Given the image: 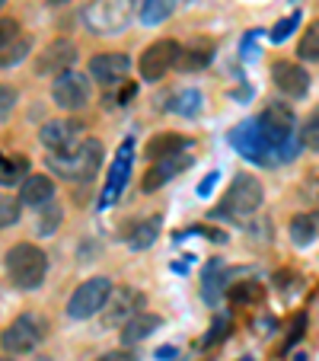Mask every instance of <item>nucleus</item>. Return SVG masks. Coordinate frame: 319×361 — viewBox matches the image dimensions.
<instances>
[{
    "mask_svg": "<svg viewBox=\"0 0 319 361\" xmlns=\"http://www.w3.org/2000/svg\"><path fill=\"white\" fill-rule=\"evenodd\" d=\"M48 272V256L35 243H16L7 250V275L13 288L20 291H35L42 288Z\"/></svg>",
    "mask_w": 319,
    "mask_h": 361,
    "instance_id": "obj_1",
    "label": "nucleus"
},
{
    "mask_svg": "<svg viewBox=\"0 0 319 361\" xmlns=\"http://www.w3.org/2000/svg\"><path fill=\"white\" fill-rule=\"evenodd\" d=\"M262 183H258L252 173H237L233 183L227 185L224 198H220V208L214 212V218H252V214L262 208Z\"/></svg>",
    "mask_w": 319,
    "mask_h": 361,
    "instance_id": "obj_2",
    "label": "nucleus"
},
{
    "mask_svg": "<svg viewBox=\"0 0 319 361\" xmlns=\"http://www.w3.org/2000/svg\"><path fill=\"white\" fill-rule=\"evenodd\" d=\"M102 141H96V137H87V141H80L74 150H68V154H51L48 157V166L58 173V176L64 179H74V183H80V179H89L96 176V170L102 166Z\"/></svg>",
    "mask_w": 319,
    "mask_h": 361,
    "instance_id": "obj_3",
    "label": "nucleus"
},
{
    "mask_svg": "<svg viewBox=\"0 0 319 361\" xmlns=\"http://www.w3.org/2000/svg\"><path fill=\"white\" fill-rule=\"evenodd\" d=\"M135 16V0H89L83 10V23L96 35L122 32Z\"/></svg>",
    "mask_w": 319,
    "mask_h": 361,
    "instance_id": "obj_4",
    "label": "nucleus"
},
{
    "mask_svg": "<svg viewBox=\"0 0 319 361\" xmlns=\"http://www.w3.org/2000/svg\"><path fill=\"white\" fill-rule=\"evenodd\" d=\"M48 323L35 314H23L0 333V345L7 355H29L32 348H39V342L45 339Z\"/></svg>",
    "mask_w": 319,
    "mask_h": 361,
    "instance_id": "obj_5",
    "label": "nucleus"
},
{
    "mask_svg": "<svg viewBox=\"0 0 319 361\" xmlns=\"http://www.w3.org/2000/svg\"><path fill=\"white\" fill-rule=\"evenodd\" d=\"M109 294H112V281L106 275L83 281L68 300V317L70 320H89V317L102 314V307L109 304Z\"/></svg>",
    "mask_w": 319,
    "mask_h": 361,
    "instance_id": "obj_6",
    "label": "nucleus"
},
{
    "mask_svg": "<svg viewBox=\"0 0 319 361\" xmlns=\"http://www.w3.org/2000/svg\"><path fill=\"white\" fill-rule=\"evenodd\" d=\"M179 51H182V45H179L176 39H156V42H150V45L141 51V61H137L141 80H147V83L163 80L166 71L176 68Z\"/></svg>",
    "mask_w": 319,
    "mask_h": 361,
    "instance_id": "obj_7",
    "label": "nucleus"
},
{
    "mask_svg": "<svg viewBox=\"0 0 319 361\" xmlns=\"http://www.w3.org/2000/svg\"><path fill=\"white\" fill-rule=\"evenodd\" d=\"M230 144L237 147V154H243L246 160H252V164H258V166L278 164V160H275V147L265 141L262 128H258V118L237 125V128L230 131Z\"/></svg>",
    "mask_w": 319,
    "mask_h": 361,
    "instance_id": "obj_8",
    "label": "nucleus"
},
{
    "mask_svg": "<svg viewBox=\"0 0 319 361\" xmlns=\"http://www.w3.org/2000/svg\"><path fill=\"white\" fill-rule=\"evenodd\" d=\"M258 128H262L265 141L278 150L287 137L297 135V118H294V109L287 106V102H268V106H265V112L258 116ZM275 160H278V157H275Z\"/></svg>",
    "mask_w": 319,
    "mask_h": 361,
    "instance_id": "obj_9",
    "label": "nucleus"
},
{
    "mask_svg": "<svg viewBox=\"0 0 319 361\" xmlns=\"http://www.w3.org/2000/svg\"><path fill=\"white\" fill-rule=\"evenodd\" d=\"M51 96H55V106L64 112H80L89 102V77L77 74L74 68L64 71V74L55 77L51 83Z\"/></svg>",
    "mask_w": 319,
    "mask_h": 361,
    "instance_id": "obj_10",
    "label": "nucleus"
},
{
    "mask_svg": "<svg viewBox=\"0 0 319 361\" xmlns=\"http://www.w3.org/2000/svg\"><path fill=\"white\" fill-rule=\"evenodd\" d=\"M131 166H135V141H125L115 154V164L109 170V179H106V189H102V198H99V208H112L118 202V195L125 192L131 179Z\"/></svg>",
    "mask_w": 319,
    "mask_h": 361,
    "instance_id": "obj_11",
    "label": "nucleus"
},
{
    "mask_svg": "<svg viewBox=\"0 0 319 361\" xmlns=\"http://www.w3.org/2000/svg\"><path fill=\"white\" fill-rule=\"evenodd\" d=\"M192 164H195V157H192L189 150L154 160V166H150V170L144 173V179H141V189H144V192H156V189H163V185L170 183L173 176H179L182 170H189Z\"/></svg>",
    "mask_w": 319,
    "mask_h": 361,
    "instance_id": "obj_12",
    "label": "nucleus"
},
{
    "mask_svg": "<svg viewBox=\"0 0 319 361\" xmlns=\"http://www.w3.org/2000/svg\"><path fill=\"white\" fill-rule=\"evenodd\" d=\"M141 304H144V298L135 288H112L109 304L102 307V310H106L102 323H106V326H125L135 314H141Z\"/></svg>",
    "mask_w": 319,
    "mask_h": 361,
    "instance_id": "obj_13",
    "label": "nucleus"
},
{
    "mask_svg": "<svg viewBox=\"0 0 319 361\" xmlns=\"http://www.w3.org/2000/svg\"><path fill=\"white\" fill-rule=\"evenodd\" d=\"M80 131L83 125L74 122V118H55V122H45L39 131L42 144H45L48 150H55V154H68V150H74L77 144H80Z\"/></svg>",
    "mask_w": 319,
    "mask_h": 361,
    "instance_id": "obj_14",
    "label": "nucleus"
},
{
    "mask_svg": "<svg viewBox=\"0 0 319 361\" xmlns=\"http://www.w3.org/2000/svg\"><path fill=\"white\" fill-rule=\"evenodd\" d=\"M74 61H77V45H74V42H68V39H58V42H51L45 51H39L35 74L58 77V74H64V71L74 68Z\"/></svg>",
    "mask_w": 319,
    "mask_h": 361,
    "instance_id": "obj_15",
    "label": "nucleus"
},
{
    "mask_svg": "<svg viewBox=\"0 0 319 361\" xmlns=\"http://www.w3.org/2000/svg\"><path fill=\"white\" fill-rule=\"evenodd\" d=\"M272 80H275V87L284 96H291V99H300V96H306V90H310V74L294 61H275Z\"/></svg>",
    "mask_w": 319,
    "mask_h": 361,
    "instance_id": "obj_16",
    "label": "nucleus"
},
{
    "mask_svg": "<svg viewBox=\"0 0 319 361\" xmlns=\"http://www.w3.org/2000/svg\"><path fill=\"white\" fill-rule=\"evenodd\" d=\"M131 68V58L122 51H106V55H93L89 58V74L99 83H118Z\"/></svg>",
    "mask_w": 319,
    "mask_h": 361,
    "instance_id": "obj_17",
    "label": "nucleus"
},
{
    "mask_svg": "<svg viewBox=\"0 0 319 361\" xmlns=\"http://www.w3.org/2000/svg\"><path fill=\"white\" fill-rule=\"evenodd\" d=\"M55 198V179L51 176H26L20 185V202L29 204V208H35L39 212L42 204H48Z\"/></svg>",
    "mask_w": 319,
    "mask_h": 361,
    "instance_id": "obj_18",
    "label": "nucleus"
},
{
    "mask_svg": "<svg viewBox=\"0 0 319 361\" xmlns=\"http://www.w3.org/2000/svg\"><path fill=\"white\" fill-rule=\"evenodd\" d=\"M182 150H192V137L163 131V135H154L147 144H144V157L160 160V157H170V154H182Z\"/></svg>",
    "mask_w": 319,
    "mask_h": 361,
    "instance_id": "obj_19",
    "label": "nucleus"
},
{
    "mask_svg": "<svg viewBox=\"0 0 319 361\" xmlns=\"http://www.w3.org/2000/svg\"><path fill=\"white\" fill-rule=\"evenodd\" d=\"M211 58H214V42L211 39H192L189 45L179 51V68L182 71H201V68H208L211 64Z\"/></svg>",
    "mask_w": 319,
    "mask_h": 361,
    "instance_id": "obj_20",
    "label": "nucleus"
},
{
    "mask_svg": "<svg viewBox=\"0 0 319 361\" xmlns=\"http://www.w3.org/2000/svg\"><path fill=\"white\" fill-rule=\"evenodd\" d=\"M160 317L156 314H135L128 323H125V329H122V342L125 345H137V342H144L150 333H156L160 329Z\"/></svg>",
    "mask_w": 319,
    "mask_h": 361,
    "instance_id": "obj_21",
    "label": "nucleus"
},
{
    "mask_svg": "<svg viewBox=\"0 0 319 361\" xmlns=\"http://www.w3.org/2000/svg\"><path fill=\"white\" fill-rule=\"evenodd\" d=\"M227 298L233 300V304H243V307H252V304H262V298H265V285L262 281H256V279H249V281H237V285L230 288V294Z\"/></svg>",
    "mask_w": 319,
    "mask_h": 361,
    "instance_id": "obj_22",
    "label": "nucleus"
},
{
    "mask_svg": "<svg viewBox=\"0 0 319 361\" xmlns=\"http://www.w3.org/2000/svg\"><path fill=\"white\" fill-rule=\"evenodd\" d=\"M201 102H204V96L198 93V90H179V93L170 99V106H166V109L176 112V116L192 118V116H198V112H201Z\"/></svg>",
    "mask_w": 319,
    "mask_h": 361,
    "instance_id": "obj_23",
    "label": "nucleus"
},
{
    "mask_svg": "<svg viewBox=\"0 0 319 361\" xmlns=\"http://www.w3.org/2000/svg\"><path fill=\"white\" fill-rule=\"evenodd\" d=\"M316 214H297V218L291 221V243L294 246H310L313 240H316Z\"/></svg>",
    "mask_w": 319,
    "mask_h": 361,
    "instance_id": "obj_24",
    "label": "nucleus"
},
{
    "mask_svg": "<svg viewBox=\"0 0 319 361\" xmlns=\"http://www.w3.org/2000/svg\"><path fill=\"white\" fill-rule=\"evenodd\" d=\"M29 176L26 157H0V185H23V179Z\"/></svg>",
    "mask_w": 319,
    "mask_h": 361,
    "instance_id": "obj_25",
    "label": "nucleus"
},
{
    "mask_svg": "<svg viewBox=\"0 0 319 361\" xmlns=\"http://www.w3.org/2000/svg\"><path fill=\"white\" fill-rule=\"evenodd\" d=\"M297 58L300 61H319V20L304 29L297 42Z\"/></svg>",
    "mask_w": 319,
    "mask_h": 361,
    "instance_id": "obj_26",
    "label": "nucleus"
},
{
    "mask_svg": "<svg viewBox=\"0 0 319 361\" xmlns=\"http://www.w3.org/2000/svg\"><path fill=\"white\" fill-rule=\"evenodd\" d=\"M156 237H160V218H147L144 224L135 227L128 243H131V250H147V246H154Z\"/></svg>",
    "mask_w": 319,
    "mask_h": 361,
    "instance_id": "obj_27",
    "label": "nucleus"
},
{
    "mask_svg": "<svg viewBox=\"0 0 319 361\" xmlns=\"http://www.w3.org/2000/svg\"><path fill=\"white\" fill-rule=\"evenodd\" d=\"M61 208L58 204H42L39 208V221H35V231H39V237H51V233L58 231V224H61Z\"/></svg>",
    "mask_w": 319,
    "mask_h": 361,
    "instance_id": "obj_28",
    "label": "nucleus"
},
{
    "mask_svg": "<svg viewBox=\"0 0 319 361\" xmlns=\"http://www.w3.org/2000/svg\"><path fill=\"white\" fill-rule=\"evenodd\" d=\"M173 7H176V0H144L141 4V20L147 23V26L163 23L166 16L173 13Z\"/></svg>",
    "mask_w": 319,
    "mask_h": 361,
    "instance_id": "obj_29",
    "label": "nucleus"
},
{
    "mask_svg": "<svg viewBox=\"0 0 319 361\" xmlns=\"http://www.w3.org/2000/svg\"><path fill=\"white\" fill-rule=\"evenodd\" d=\"M218 272H220V262H211L208 272H204V285H201V298H204V304H211V307H218V300H220Z\"/></svg>",
    "mask_w": 319,
    "mask_h": 361,
    "instance_id": "obj_30",
    "label": "nucleus"
},
{
    "mask_svg": "<svg viewBox=\"0 0 319 361\" xmlns=\"http://www.w3.org/2000/svg\"><path fill=\"white\" fill-rule=\"evenodd\" d=\"M29 48H32V39L20 35V39H16L13 45H7L4 51H0V68H13V64H20L23 58L29 55Z\"/></svg>",
    "mask_w": 319,
    "mask_h": 361,
    "instance_id": "obj_31",
    "label": "nucleus"
},
{
    "mask_svg": "<svg viewBox=\"0 0 319 361\" xmlns=\"http://www.w3.org/2000/svg\"><path fill=\"white\" fill-rule=\"evenodd\" d=\"M300 141H304L306 150H316V154H319V106L310 112V116H306L304 128H300Z\"/></svg>",
    "mask_w": 319,
    "mask_h": 361,
    "instance_id": "obj_32",
    "label": "nucleus"
},
{
    "mask_svg": "<svg viewBox=\"0 0 319 361\" xmlns=\"http://www.w3.org/2000/svg\"><path fill=\"white\" fill-rule=\"evenodd\" d=\"M20 208L23 202H16V198H0V227H10L20 221Z\"/></svg>",
    "mask_w": 319,
    "mask_h": 361,
    "instance_id": "obj_33",
    "label": "nucleus"
},
{
    "mask_svg": "<svg viewBox=\"0 0 319 361\" xmlns=\"http://www.w3.org/2000/svg\"><path fill=\"white\" fill-rule=\"evenodd\" d=\"M300 195H304L306 202L319 204V170H310L304 176V183H300Z\"/></svg>",
    "mask_w": 319,
    "mask_h": 361,
    "instance_id": "obj_34",
    "label": "nucleus"
},
{
    "mask_svg": "<svg viewBox=\"0 0 319 361\" xmlns=\"http://www.w3.org/2000/svg\"><path fill=\"white\" fill-rule=\"evenodd\" d=\"M16 39H20V23L10 20V16H4V20H0V51H4L7 45H13Z\"/></svg>",
    "mask_w": 319,
    "mask_h": 361,
    "instance_id": "obj_35",
    "label": "nucleus"
},
{
    "mask_svg": "<svg viewBox=\"0 0 319 361\" xmlns=\"http://www.w3.org/2000/svg\"><path fill=\"white\" fill-rule=\"evenodd\" d=\"M297 23H300V13L284 16V20H281V23H275V29H272V32H268V39H272V42H284L287 35L294 32V26H297Z\"/></svg>",
    "mask_w": 319,
    "mask_h": 361,
    "instance_id": "obj_36",
    "label": "nucleus"
},
{
    "mask_svg": "<svg viewBox=\"0 0 319 361\" xmlns=\"http://www.w3.org/2000/svg\"><path fill=\"white\" fill-rule=\"evenodd\" d=\"M13 109H16V90L0 83V118H7Z\"/></svg>",
    "mask_w": 319,
    "mask_h": 361,
    "instance_id": "obj_37",
    "label": "nucleus"
},
{
    "mask_svg": "<svg viewBox=\"0 0 319 361\" xmlns=\"http://www.w3.org/2000/svg\"><path fill=\"white\" fill-rule=\"evenodd\" d=\"M227 329H230V323H227V317H220V320H214L211 323V333L204 336V348H211L214 342H220L227 336Z\"/></svg>",
    "mask_w": 319,
    "mask_h": 361,
    "instance_id": "obj_38",
    "label": "nucleus"
},
{
    "mask_svg": "<svg viewBox=\"0 0 319 361\" xmlns=\"http://www.w3.org/2000/svg\"><path fill=\"white\" fill-rule=\"evenodd\" d=\"M218 173H208V176H204V183L201 185H198V195H201V198H208L211 195V192H214V185H218Z\"/></svg>",
    "mask_w": 319,
    "mask_h": 361,
    "instance_id": "obj_39",
    "label": "nucleus"
},
{
    "mask_svg": "<svg viewBox=\"0 0 319 361\" xmlns=\"http://www.w3.org/2000/svg\"><path fill=\"white\" fill-rule=\"evenodd\" d=\"M96 361H137L131 352H125V348H118V352H106V355H99Z\"/></svg>",
    "mask_w": 319,
    "mask_h": 361,
    "instance_id": "obj_40",
    "label": "nucleus"
},
{
    "mask_svg": "<svg viewBox=\"0 0 319 361\" xmlns=\"http://www.w3.org/2000/svg\"><path fill=\"white\" fill-rule=\"evenodd\" d=\"M176 348H173V345H163V348H156V358H160V361H176Z\"/></svg>",
    "mask_w": 319,
    "mask_h": 361,
    "instance_id": "obj_41",
    "label": "nucleus"
},
{
    "mask_svg": "<svg viewBox=\"0 0 319 361\" xmlns=\"http://www.w3.org/2000/svg\"><path fill=\"white\" fill-rule=\"evenodd\" d=\"M239 361H256V358H239Z\"/></svg>",
    "mask_w": 319,
    "mask_h": 361,
    "instance_id": "obj_42",
    "label": "nucleus"
},
{
    "mask_svg": "<svg viewBox=\"0 0 319 361\" xmlns=\"http://www.w3.org/2000/svg\"><path fill=\"white\" fill-rule=\"evenodd\" d=\"M51 4H64V0H51Z\"/></svg>",
    "mask_w": 319,
    "mask_h": 361,
    "instance_id": "obj_43",
    "label": "nucleus"
},
{
    "mask_svg": "<svg viewBox=\"0 0 319 361\" xmlns=\"http://www.w3.org/2000/svg\"><path fill=\"white\" fill-rule=\"evenodd\" d=\"M0 361H13V358H0Z\"/></svg>",
    "mask_w": 319,
    "mask_h": 361,
    "instance_id": "obj_44",
    "label": "nucleus"
},
{
    "mask_svg": "<svg viewBox=\"0 0 319 361\" xmlns=\"http://www.w3.org/2000/svg\"><path fill=\"white\" fill-rule=\"evenodd\" d=\"M0 7H4V0H0Z\"/></svg>",
    "mask_w": 319,
    "mask_h": 361,
    "instance_id": "obj_45",
    "label": "nucleus"
}]
</instances>
